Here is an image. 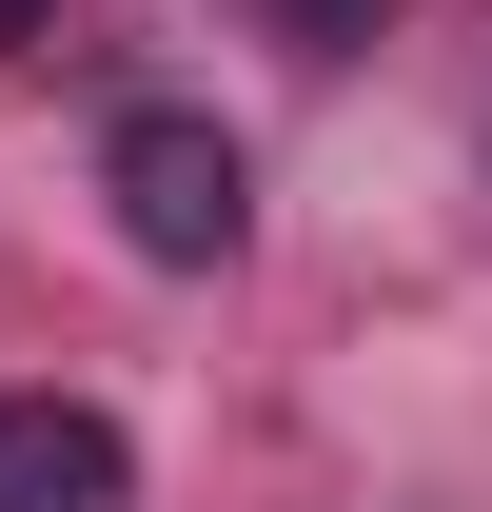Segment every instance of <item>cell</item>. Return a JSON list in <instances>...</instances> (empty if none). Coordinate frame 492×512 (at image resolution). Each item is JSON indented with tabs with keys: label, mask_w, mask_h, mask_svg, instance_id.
Segmentation results:
<instances>
[{
	"label": "cell",
	"mask_w": 492,
	"mask_h": 512,
	"mask_svg": "<svg viewBox=\"0 0 492 512\" xmlns=\"http://www.w3.org/2000/svg\"><path fill=\"white\" fill-rule=\"evenodd\" d=\"M99 197H119V237L158 256V276H217V256L256 237V158L197 119V99H138V119L99 138Z\"/></svg>",
	"instance_id": "obj_1"
},
{
	"label": "cell",
	"mask_w": 492,
	"mask_h": 512,
	"mask_svg": "<svg viewBox=\"0 0 492 512\" xmlns=\"http://www.w3.org/2000/svg\"><path fill=\"white\" fill-rule=\"evenodd\" d=\"M0 512H138L119 414H79V394H0Z\"/></svg>",
	"instance_id": "obj_2"
},
{
	"label": "cell",
	"mask_w": 492,
	"mask_h": 512,
	"mask_svg": "<svg viewBox=\"0 0 492 512\" xmlns=\"http://www.w3.org/2000/svg\"><path fill=\"white\" fill-rule=\"evenodd\" d=\"M256 20H276L296 60H355V40H374V20H394V0H256Z\"/></svg>",
	"instance_id": "obj_3"
},
{
	"label": "cell",
	"mask_w": 492,
	"mask_h": 512,
	"mask_svg": "<svg viewBox=\"0 0 492 512\" xmlns=\"http://www.w3.org/2000/svg\"><path fill=\"white\" fill-rule=\"evenodd\" d=\"M20 20H60V0H0V40H20Z\"/></svg>",
	"instance_id": "obj_4"
}]
</instances>
